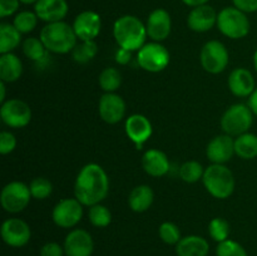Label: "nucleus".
<instances>
[{"label":"nucleus","instance_id":"1","mask_svg":"<svg viewBox=\"0 0 257 256\" xmlns=\"http://www.w3.org/2000/svg\"><path fill=\"white\" fill-rule=\"evenodd\" d=\"M109 190L105 171L97 163H89L80 170L74 185L75 198L84 206H93L104 200Z\"/></svg>","mask_w":257,"mask_h":256},{"label":"nucleus","instance_id":"2","mask_svg":"<svg viewBox=\"0 0 257 256\" xmlns=\"http://www.w3.org/2000/svg\"><path fill=\"white\" fill-rule=\"evenodd\" d=\"M113 34L120 48L132 52L141 49L145 45L147 29L137 17L124 15L115 20Z\"/></svg>","mask_w":257,"mask_h":256},{"label":"nucleus","instance_id":"3","mask_svg":"<svg viewBox=\"0 0 257 256\" xmlns=\"http://www.w3.org/2000/svg\"><path fill=\"white\" fill-rule=\"evenodd\" d=\"M40 40L47 50L57 54H65L77 45L74 29L64 22L48 23L40 32Z\"/></svg>","mask_w":257,"mask_h":256},{"label":"nucleus","instance_id":"4","mask_svg":"<svg viewBox=\"0 0 257 256\" xmlns=\"http://www.w3.org/2000/svg\"><path fill=\"white\" fill-rule=\"evenodd\" d=\"M203 185L206 190L216 198H227L235 190V178L232 172L223 165H211L203 173Z\"/></svg>","mask_w":257,"mask_h":256},{"label":"nucleus","instance_id":"5","mask_svg":"<svg viewBox=\"0 0 257 256\" xmlns=\"http://www.w3.org/2000/svg\"><path fill=\"white\" fill-rule=\"evenodd\" d=\"M217 27L226 37L241 39L250 32V20L246 13L241 12L235 7H228L218 13Z\"/></svg>","mask_w":257,"mask_h":256},{"label":"nucleus","instance_id":"6","mask_svg":"<svg viewBox=\"0 0 257 256\" xmlns=\"http://www.w3.org/2000/svg\"><path fill=\"white\" fill-rule=\"evenodd\" d=\"M252 110L245 104H235L228 108L221 119V127L228 136H241L247 133L252 124Z\"/></svg>","mask_w":257,"mask_h":256},{"label":"nucleus","instance_id":"7","mask_svg":"<svg viewBox=\"0 0 257 256\" xmlns=\"http://www.w3.org/2000/svg\"><path fill=\"white\" fill-rule=\"evenodd\" d=\"M33 197L30 188L23 182H10L3 188L0 202L7 212L18 213L24 210Z\"/></svg>","mask_w":257,"mask_h":256},{"label":"nucleus","instance_id":"8","mask_svg":"<svg viewBox=\"0 0 257 256\" xmlns=\"http://www.w3.org/2000/svg\"><path fill=\"white\" fill-rule=\"evenodd\" d=\"M170 53L160 43H150L143 45L138 52V63L145 70L157 73L170 64Z\"/></svg>","mask_w":257,"mask_h":256},{"label":"nucleus","instance_id":"9","mask_svg":"<svg viewBox=\"0 0 257 256\" xmlns=\"http://www.w3.org/2000/svg\"><path fill=\"white\" fill-rule=\"evenodd\" d=\"M201 64L203 69L212 74L223 72L228 64V52L225 45L217 40H211L201 50Z\"/></svg>","mask_w":257,"mask_h":256},{"label":"nucleus","instance_id":"10","mask_svg":"<svg viewBox=\"0 0 257 256\" xmlns=\"http://www.w3.org/2000/svg\"><path fill=\"white\" fill-rule=\"evenodd\" d=\"M3 122L12 128H22L29 124L32 119V109L20 99H9L3 103L0 108Z\"/></svg>","mask_w":257,"mask_h":256},{"label":"nucleus","instance_id":"11","mask_svg":"<svg viewBox=\"0 0 257 256\" xmlns=\"http://www.w3.org/2000/svg\"><path fill=\"white\" fill-rule=\"evenodd\" d=\"M83 216L82 203L77 198H65L58 202L53 210V221L59 227L69 228L77 225Z\"/></svg>","mask_w":257,"mask_h":256},{"label":"nucleus","instance_id":"12","mask_svg":"<svg viewBox=\"0 0 257 256\" xmlns=\"http://www.w3.org/2000/svg\"><path fill=\"white\" fill-rule=\"evenodd\" d=\"M30 227L20 218H9L2 226V237L5 243L13 247H22L30 240Z\"/></svg>","mask_w":257,"mask_h":256},{"label":"nucleus","instance_id":"13","mask_svg":"<svg viewBox=\"0 0 257 256\" xmlns=\"http://www.w3.org/2000/svg\"><path fill=\"white\" fill-rule=\"evenodd\" d=\"M102 28V20L100 17L95 12L92 10H85L77 15L73 23V29L75 35L79 38L82 42L84 40H94L98 37Z\"/></svg>","mask_w":257,"mask_h":256},{"label":"nucleus","instance_id":"14","mask_svg":"<svg viewBox=\"0 0 257 256\" xmlns=\"http://www.w3.org/2000/svg\"><path fill=\"white\" fill-rule=\"evenodd\" d=\"M147 35L155 42H162L167 39L172 29L171 15L165 9H156L150 14L146 24Z\"/></svg>","mask_w":257,"mask_h":256},{"label":"nucleus","instance_id":"15","mask_svg":"<svg viewBox=\"0 0 257 256\" xmlns=\"http://www.w3.org/2000/svg\"><path fill=\"white\" fill-rule=\"evenodd\" d=\"M93 238L85 230H73L68 233L64 242V251L68 256H90L93 253Z\"/></svg>","mask_w":257,"mask_h":256},{"label":"nucleus","instance_id":"16","mask_svg":"<svg viewBox=\"0 0 257 256\" xmlns=\"http://www.w3.org/2000/svg\"><path fill=\"white\" fill-rule=\"evenodd\" d=\"M125 113V103L118 94L105 93L99 100V114L104 122L114 124L122 120Z\"/></svg>","mask_w":257,"mask_h":256},{"label":"nucleus","instance_id":"17","mask_svg":"<svg viewBox=\"0 0 257 256\" xmlns=\"http://www.w3.org/2000/svg\"><path fill=\"white\" fill-rule=\"evenodd\" d=\"M235 153V141L228 135H221L213 138L207 146L206 155L211 162L223 165L231 160Z\"/></svg>","mask_w":257,"mask_h":256},{"label":"nucleus","instance_id":"18","mask_svg":"<svg viewBox=\"0 0 257 256\" xmlns=\"http://www.w3.org/2000/svg\"><path fill=\"white\" fill-rule=\"evenodd\" d=\"M217 13L210 5H200L193 8L187 18V25L191 30L197 33H205L212 29L217 24Z\"/></svg>","mask_w":257,"mask_h":256},{"label":"nucleus","instance_id":"19","mask_svg":"<svg viewBox=\"0 0 257 256\" xmlns=\"http://www.w3.org/2000/svg\"><path fill=\"white\" fill-rule=\"evenodd\" d=\"M67 0H38L34 4V13L40 20L47 23L63 22L68 14Z\"/></svg>","mask_w":257,"mask_h":256},{"label":"nucleus","instance_id":"20","mask_svg":"<svg viewBox=\"0 0 257 256\" xmlns=\"http://www.w3.org/2000/svg\"><path fill=\"white\" fill-rule=\"evenodd\" d=\"M125 132L131 141L135 142L136 147L141 150L143 143L152 135V124L145 115L133 114L125 122Z\"/></svg>","mask_w":257,"mask_h":256},{"label":"nucleus","instance_id":"21","mask_svg":"<svg viewBox=\"0 0 257 256\" xmlns=\"http://www.w3.org/2000/svg\"><path fill=\"white\" fill-rule=\"evenodd\" d=\"M228 88L237 97H248L255 92V79L250 70L237 68L228 77Z\"/></svg>","mask_w":257,"mask_h":256},{"label":"nucleus","instance_id":"22","mask_svg":"<svg viewBox=\"0 0 257 256\" xmlns=\"http://www.w3.org/2000/svg\"><path fill=\"white\" fill-rule=\"evenodd\" d=\"M142 166L146 172L153 177L165 176L170 171V161L160 150H148L143 155Z\"/></svg>","mask_w":257,"mask_h":256},{"label":"nucleus","instance_id":"23","mask_svg":"<svg viewBox=\"0 0 257 256\" xmlns=\"http://www.w3.org/2000/svg\"><path fill=\"white\" fill-rule=\"evenodd\" d=\"M208 250V242L200 236H187L181 238L176 246L178 256H207Z\"/></svg>","mask_w":257,"mask_h":256},{"label":"nucleus","instance_id":"24","mask_svg":"<svg viewBox=\"0 0 257 256\" xmlns=\"http://www.w3.org/2000/svg\"><path fill=\"white\" fill-rule=\"evenodd\" d=\"M23 73V64L19 58L13 53L2 54L0 57V78L3 82L12 83L20 78Z\"/></svg>","mask_w":257,"mask_h":256},{"label":"nucleus","instance_id":"25","mask_svg":"<svg viewBox=\"0 0 257 256\" xmlns=\"http://www.w3.org/2000/svg\"><path fill=\"white\" fill-rule=\"evenodd\" d=\"M153 198L155 193L152 188L147 185H141L133 188L128 198V203L135 212H145L153 203Z\"/></svg>","mask_w":257,"mask_h":256},{"label":"nucleus","instance_id":"26","mask_svg":"<svg viewBox=\"0 0 257 256\" xmlns=\"http://www.w3.org/2000/svg\"><path fill=\"white\" fill-rule=\"evenodd\" d=\"M22 33L14 27V24L2 23L0 24V53H12L20 44Z\"/></svg>","mask_w":257,"mask_h":256},{"label":"nucleus","instance_id":"27","mask_svg":"<svg viewBox=\"0 0 257 256\" xmlns=\"http://www.w3.org/2000/svg\"><path fill=\"white\" fill-rule=\"evenodd\" d=\"M235 153L243 160H252L257 157V136L252 133H243L235 141Z\"/></svg>","mask_w":257,"mask_h":256},{"label":"nucleus","instance_id":"28","mask_svg":"<svg viewBox=\"0 0 257 256\" xmlns=\"http://www.w3.org/2000/svg\"><path fill=\"white\" fill-rule=\"evenodd\" d=\"M97 53L98 47L94 40H84L80 44L75 45L74 49L72 50L73 59L77 63H80V64H85V63L90 62L97 55Z\"/></svg>","mask_w":257,"mask_h":256},{"label":"nucleus","instance_id":"29","mask_svg":"<svg viewBox=\"0 0 257 256\" xmlns=\"http://www.w3.org/2000/svg\"><path fill=\"white\" fill-rule=\"evenodd\" d=\"M122 75L115 68H105L99 75V85L104 92L113 93L119 88Z\"/></svg>","mask_w":257,"mask_h":256},{"label":"nucleus","instance_id":"30","mask_svg":"<svg viewBox=\"0 0 257 256\" xmlns=\"http://www.w3.org/2000/svg\"><path fill=\"white\" fill-rule=\"evenodd\" d=\"M23 52L29 59L34 60V62H40L47 55V48L38 38H28L23 43Z\"/></svg>","mask_w":257,"mask_h":256},{"label":"nucleus","instance_id":"31","mask_svg":"<svg viewBox=\"0 0 257 256\" xmlns=\"http://www.w3.org/2000/svg\"><path fill=\"white\" fill-rule=\"evenodd\" d=\"M38 15L35 13L25 10V12H20L15 15L14 18V27L19 30L22 34H27V33L33 32L38 24Z\"/></svg>","mask_w":257,"mask_h":256},{"label":"nucleus","instance_id":"32","mask_svg":"<svg viewBox=\"0 0 257 256\" xmlns=\"http://www.w3.org/2000/svg\"><path fill=\"white\" fill-rule=\"evenodd\" d=\"M203 171L202 165L197 161H187L183 163L180 168V176L185 182L188 183H195L203 177Z\"/></svg>","mask_w":257,"mask_h":256},{"label":"nucleus","instance_id":"33","mask_svg":"<svg viewBox=\"0 0 257 256\" xmlns=\"http://www.w3.org/2000/svg\"><path fill=\"white\" fill-rule=\"evenodd\" d=\"M89 221L95 227H105L112 221V215L105 206L97 203V205L90 206Z\"/></svg>","mask_w":257,"mask_h":256},{"label":"nucleus","instance_id":"34","mask_svg":"<svg viewBox=\"0 0 257 256\" xmlns=\"http://www.w3.org/2000/svg\"><path fill=\"white\" fill-rule=\"evenodd\" d=\"M208 231H210V235L213 240L217 241V242H222V241L228 238V235H230V225L223 218L216 217L210 222Z\"/></svg>","mask_w":257,"mask_h":256},{"label":"nucleus","instance_id":"35","mask_svg":"<svg viewBox=\"0 0 257 256\" xmlns=\"http://www.w3.org/2000/svg\"><path fill=\"white\" fill-rule=\"evenodd\" d=\"M32 196L37 200H44L52 193L53 185L49 180L44 177H38L32 181L29 186Z\"/></svg>","mask_w":257,"mask_h":256},{"label":"nucleus","instance_id":"36","mask_svg":"<svg viewBox=\"0 0 257 256\" xmlns=\"http://www.w3.org/2000/svg\"><path fill=\"white\" fill-rule=\"evenodd\" d=\"M160 237L168 245H177L181 240V231L175 223L165 222L160 226Z\"/></svg>","mask_w":257,"mask_h":256},{"label":"nucleus","instance_id":"37","mask_svg":"<svg viewBox=\"0 0 257 256\" xmlns=\"http://www.w3.org/2000/svg\"><path fill=\"white\" fill-rule=\"evenodd\" d=\"M217 256H247L246 250L238 242L232 240H225L218 242Z\"/></svg>","mask_w":257,"mask_h":256},{"label":"nucleus","instance_id":"38","mask_svg":"<svg viewBox=\"0 0 257 256\" xmlns=\"http://www.w3.org/2000/svg\"><path fill=\"white\" fill-rule=\"evenodd\" d=\"M17 146V140H15L14 135L10 132H2L0 133V153L2 155H8V153L13 152Z\"/></svg>","mask_w":257,"mask_h":256},{"label":"nucleus","instance_id":"39","mask_svg":"<svg viewBox=\"0 0 257 256\" xmlns=\"http://www.w3.org/2000/svg\"><path fill=\"white\" fill-rule=\"evenodd\" d=\"M20 0H0V18H7L19 9Z\"/></svg>","mask_w":257,"mask_h":256},{"label":"nucleus","instance_id":"40","mask_svg":"<svg viewBox=\"0 0 257 256\" xmlns=\"http://www.w3.org/2000/svg\"><path fill=\"white\" fill-rule=\"evenodd\" d=\"M40 256H63V248L57 242H48L40 250Z\"/></svg>","mask_w":257,"mask_h":256},{"label":"nucleus","instance_id":"41","mask_svg":"<svg viewBox=\"0 0 257 256\" xmlns=\"http://www.w3.org/2000/svg\"><path fill=\"white\" fill-rule=\"evenodd\" d=\"M235 8L243 13L257 12V0H232Z\"/></svg>","mask_w":257,"mask_h":256},{"label":"nucleus","instance_id":"42","mask_svg":"<svg viewBox=\"0 0 257 256\" xmlns=\"http://www.w3.org/2000/svg\"><path fill=\"white\" fill-rule=\"evenodd\" d=\"M115 60H117L118 64H127L131 60V50L123 49L119 48L115 53Z\"/></svg>","mask_w":257,"mask_h":256},{"label":"nucleus","instance_id":"43","mask_svg":"<svg viewBox=\"0 0 257 256\" xmlns=\"http://www.w3.org/2000/svg\"><path fill=\"white\" fill-rule=\"evenodd\" d=\"M248 107L251 108L253 114L257 115V89H255V92L251 94L250 100H248Z\"/></svg>","mask_w":257,"mask_h":256},{"label":"nucleus","instance_id":"44","mask_svg":"<svg viewBox=\"0 0 257 256\" xmlns=\"http://www.w3.org/2000/svg\"><path fill=\"white\" fill-rule=\"evenodd\" d=\"M181 2L185 3L186 5H188V7L196 8V7H200V5L207 4L210 0H181Z\"/></svg>","mask_w":257,"mask_h":256},{"label":"nucleus","instance_id":"45","mask_svg":"<svg viewBox=\"0 0 257 256\" xmlns=\"http://www.w3.org/2000/svg\"><path fill=\"white\" fill-rule=\"evenodd\" d=\"M5 100V82H0V102L4 103Z\"/></svg>","mask_w":257,"mask_h":256},{"label":"nucleus","instance_id":"46","mask_svg":"<svg viewBox=\"0 0 257 256\" xmlns=\"http://www.w3.org/2000/svg\"><path fill=\"white\" fill-rule=\"evenodd\" d=\"M38 0H20V3H23V4H27V5H30V4H35Z\"/></svg>","mask_w":257,"mask_h":256},{"label":"nucleus","instance_id":"47","mask_svg":"<svg viewBox=\"0 0 257 256\" xmlns=\"http://www.w3.org/2000/svg\"><path fill=\"white\" fill-rule=\"evenodd\" d=\"M253 64H255V68H256V70H257V50H256V53H255V57H253Z\"/></svg>","mask_w":257,"mask_h":256}]
</instances>
